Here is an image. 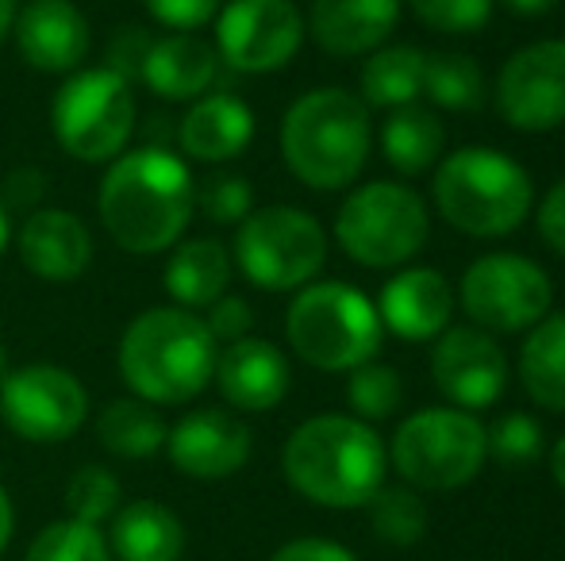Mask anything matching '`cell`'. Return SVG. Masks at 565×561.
I'll use <instances>...</instances> for the list:
<instances>
[{
    "label": "cell",
    "mask_w": 565,
    "mask_h": 561,
    "mask_svg": "<svg viewBox=\"0 0 565 561\" xmlns=\"http://www.w3.org/2000/svg\"><path fill=\"white\" fill-rule=\"evenodd\" d=\"M166 454L181 477L227 481L250 462L254 434L250 427L224 408H193L166 434Z\"/></svg>",
    "instance_id": "cell-16"
},
{
    "label": "cell",
    "mask_w": 565,
    "mask_h": 561,
    "mask_svg": "<svg viewBox=\"0 0 565 561\" xmlns=\"http://www.w3.org/2000/svg\"><path fill=\"white\" fill-rule=\"evenodd\" d=\"M0 423L23 442L54 446L89 423V389L54 362H28L0 381Z\"/></svg>",
    "instance_id": "cell-12"
},
{
    "label": "cell",
    "mask_w": 565,
    "mask_h": 561,
    "mask_svg": "<svg viewBox=\"0 0 565 561\" xmlns=\"http://www.w3.org/2000/svg\"><path fill=\"white\" fill-rule=\"evenodd\" d=\"M220 343L204 315L178 304L147 308L119 335L116 369L127 392L154 408H178L212 385Z\"/></svg>",
    "instance_id": "cell-3"
},
{
    "label": "cell",
    "mask_w": 565,
    "mask_h": 561,
    "mask_svg": "<svg viewBox=\"0 0 565 561\" xmlns=\"http://www.w3.org/2000/svg\"><path fill=\"white\" fill-rule=\"evenodd\" d=\"M543 423L531 412H504L492 427H484V450L504 470H527L543 457Z\"/></svg>",
    "instance_id": "cell-35"
},
{
    "label": "cell",
    "mask_w": 565,
    "mask_h": 561,
    "mask_svg": "<svg viewBox=\"0 0 565 561\" xmlns=\"http://www.w3.org/2000/svg\"><path fill=\"white\" fill-rule=\"evenodd\" d=\"M166 434H170V423L162 420V412L139 397L108 400L97 416L100 446L127 462H147L158 450H166Z\"/></svg>",
    "instance_id": "cell-29"
},
{
    "label": "cell",
    "mask_w": 565,
    "mask_h": 561,
    "mask_svg": "<svg viewBox=\"0 0 565 561\" xmlns=\"http://www.w3.org/2000/svg\"><path fill=\"white\" fill-rule=\"evenodd\" d=\"M105 539L113 561H181L189 547L178 511L150 496L119 504V511L108 519Z\"/></svg>",
    "instance_id": "cell-24"
},
{
    "label": "cell",
    "mask_w": 565,
    "mask_h": 561,
    "mask_svg": "<svg viewBox=\"0 0 565 561\" xmlns=\"http://www.w3.org/2000/svg\"><path fill=\"white\" fill-rule=\"evenodd\" d=\"M285 338L305 366L350 374L377 358L385 343L377 304L347 281H312L297 289L285 312Z\"/></svg>",
    "instance_id": "cell-6"
},
{
    "label": "cell",
    "mask_w": 565,
    "mask_h": 561,
    "mask_svg": "<svg viewBox=\"0 0 565 561\" xmlns=\"http://www.w3.org/2000/svg\"><path fill=\"white\" fill-rule=\"evenodd\" d=\"M23 561H113V550H108V539L100 527L62 516L31 539Z\"/></svg>",
    "instance_id": "cell-34"
},
{
    "label": "cell",
    "mask_w": 565,
    "mask_h": 561,
    "mask_svg": "<svg viewBox=\"0 0 565 561\" xmlns=\"http://www.w3.org/2000/svg\"><path fill=\"white\" fill-rule=\"evenodd\" d=\"M231 273H235V258H231L227 242L209 239V235L204 239H181L170 250V262H166V292L178 308L204 312L227 292Z\"/></svg>",
    "instance_id": "cell-25"
},
{
    "label": "cell",
    "mask_w": 565,
    "mask_h": 561,
    "mask_svg": "<svg viewBox=\"0 0 565 561\" xmlns=\"http://www.w3.org/2000/svg\"><path fill=\"white\" fill-rule=\"evenodd\" d=\"M62 504H66V516L77 519V524L105 527L124 504V488H119V477L108 465H82L66 481Z\"/></svg>",
    "instance_id": "cell-33"
},
{
    "label": "cell",
    "mask_w": 565,
    "mask_h": 561,
    "mask_svg": "<svg viewBox=\"0 0 565 561\" xmlns=\"http://www.w3.org/2000/svg\"><path fill=\"white\" fill-rule=\"evenodd\" d=\"M12 39L35 74L70 77L93 51V28L74 0H28L15 8Z\"/></svg>",
    "instance_id": "cell-17"
},
{
    "label": "cell",
    "mask_w": 565,
    "mask_h": 561,
    "mask_svg": "<svg viewBox=\"0 0 565 561\" xmlns=\"http://www.w3.org/2000/svg\"><path fill=\"white\" fill-rule=\"evenodd\" d=\"M135 93L113 66L74 69L51 105L54 142L82 165H108L135 136Z\"/></svg>",
    "instance_id": "cell-9"
},
{
    "label": "cell",
    "mask_w": 565,
    "mask_h": 561,
    "mask_svg": "<svg viewBox=\"0 0 565 561\" xmlns=\"http://www.w3.org/2000/svg\"><path fill=\"white\" fill-rule=\"evenodd\" d=\"M347 404H350V416H358L362 423L393 420V416L404 408V377H401V369L385 366V362H365V366L350 369Z\"/></svg>",
    "instance_id": "cell-32"
},
{
    "label": "cell",
    "mask_w": 565,
    "mask_h": 561,
    "mask_svg": "<svg viewBox=\"0 0 565 561\" xmlns=\"http://www.w3.org/2000/svg\"><path fill=\"white\" fill-rule=\"evenodd\" d=\"M424 66H427V51L412 43H385L373 54H365L362 66V100L365 108H404L416 105V97L424 93Z\"/></svg>",
    "instance_id": "cell-28"
},
{
    "label": "cell",
    "mask_w": 565,
    "mask_h": 561,
    "mask_svg": "<svg viewBox=\"0 0 565 561\" xmlns=\"http://www.w3.org/2000/svg\"><path fill=\"white\" fill-rule=\"evenodd\" d=\"M424 93L435 108H447V112H477V108H484L489 85H484V69L477 66L473 54L435 51V54H427V66H424Z\"/></svg>",
    "instance_id": "cell-30"
},
{
    "label": "cell",
    "mask_w": 565,
    "mask_h": 561,
    "mask_svg": "<svg viewBox=\"0 0 565 561\" xmlns=\"http://www.w3.org/2000/svg\"><path fill=\"white\" fill-rule=\"evenodd\" d=\"M439 219L469 239H504L535 212V181L497 147H458L439 158L431 177Z\"/></svg>",
    "instance_id": "cell-5"
},
{
    "label": "cell",
    "mask_w": 565,
    "mask_h": 561,
    "mask_svg": "<svg viewBox=\"0 0 565 561\" xmlns=\"http://www.w3.org/2000/svg\"><path fill=\"white\" fill-rule=\"evenodd\" d=\"M196 208L220 227H238L254 212V185L238 173H216L196 188Z\"/></svg>",
    "instance_id": "cell-37"
},
{
    "label": "cell",
    "mask_w": 565,
    "mask_h": 561,
    "mask_svg": "<svg viewBox=\"0 0 565 561\" xmlns=\"http://www.w3.org/2000/svg\"><path fill=\"white\" fill-rule=\"evenodd\" d=\"M454 296L473 327L489 335H523L551 312L554 281L535 258L492 250L466 266Z\"/></svg>",
    "instance_id": "cell-11"
},
{
    "label": "cell",
    "mask_w": 565,
    "mask_h": 561,
    "mask_svg": "<svg viewBox=\"0 0 565 561\" xmlns=\"http://www.w3.org/2000/svg\"><path fill=\"white\" fill-rule=\"evenodd\" d=\"M269 561H358V554L335 539L305 535V539H289L285 547H277L274 554H269Z\"/></svg>",
    "instance_id": "cell-41"
},
{
    "label": "cell",
    "mask_w": 565,
    "mask_h": 561,
    "mask_svg": "<svg viewBox=\"0 0 565 561\" xmlns=\"http://www.w3.org/2000/svg\"><path fill=\"white\" fill-rule=\"evenodd\" d=\"M12 535H15V508H12V496H8V488L0 485V554L8 550Z\"/></svg>",
    "instance_id": "cell-43"
},
{
    "label": "cell",
    "mask_w": 565,
    "mask_h": 561,
    "mask_svg": "<svg viewBox=\"0 0 565 561\" xmlns=\"http://www.w3.org/2000/svg\"><path fill=\"white\" fill-rule=\"evenodd\" d=\"M8 242H12V216H8V204H4V196H0V258H4Z\"/></svg>",
    "instance_id": "cell-45"
},
{
    "label": "cell",
    "mask_w": 565,
    "mask_h": 561,
    "mask_svg": "<svg viewBox=\"0 0 565 561\" xmlns=\"http://www.w3.org/2000/svg\"><path fill=\"white\" fill-rule=\"evenodd\" d=\"M520 385L543 412L565 416V312H546L520 343Z\"/></svg>",
    "instance_id": "cell-26"
},
{
    "label": "cell",
    "mask_w": 565,
    "mask_h": 561,
    "mask_svg": "<svg viewBox=\"0 0 565 561\" xmlns=\"http://www.w3.org/2000/svg\"><path fill=\"white\" fill-rule=\"evenodd\" d=\"M212 385L220 389L224 404L235 412H274L292 389V366L285 358L281 346H274L269 338H235L216 354V374Z\"/></svg>",
    "instance_id": "cell-19"
},
{
    "label": "cell",
    "mask_w": 565,
    "mask_h": 561,
    "mask_svg": "<svg viewBox=\"0 0 565 561\" xmlns=\"http://www.w3.org/2000/svg\"><path fill=\"white\" fill-rule=\"evenodd\" d=\"M147 15L170 31H201L224 8V0H142Z\"/></svg>",
    "instance_id": "cell-38"
},
{
    "label": "cell",
    "mask_w": 565,
    "mask_h": 561,
    "mask_svg": "<svg viewBox=\"0 0 565 561\" xmlns=\"http://www.w3.org/2000/svg\"><path fill=\"white\" fill-rule=\"evenodd\" d=\"M196 212V177L181 154L166 147L124 150L97 188V216L108 239L135 258L173 250Z\"/></svg>",
    "instance_id": "cell-1"
},
{
    "label": "cell",
    "mask_w": 565,
    "mask_h": 561,
    "mask_svg": "<svg viewBox=\"0 0 565 561\" xmlns=\"http://www.w3.org/2000/svg\"><path fill=\"white\" fill-rule=\"evenodd\" d=\"M484 423L473 412L450 404L419 408L393 431L388 462L401 481L416 493H454L481 473Z\"/></svg>",
    "instance_id": "cell-8"
},
{
    "label": "cell",
    "mask_w": 565,
    "mask_h": 561,
    "mask_svg": "<svg viewBox=\"0 0 565 561\" xmlns=\"http://www.w3.org/2000/svg\"><path fill=\"white\" fill-rule=\"evenodd\" d=\"M381 154L401 177H419L439 165L447 154V128L424 105L393 108L381 123Z\"/></svg>",
    "instance_id": "cell-27"
},
{
    "label": "cell",
    "mask_w": 565,
    "mask_h": 561,
    "mask_svg": "<svg viewBox=\"0 0 565 561\" xmlns=\"http://www.w3.org/2000/svg\"><path fill=\"white\" fill-rule=\"evenodd\" d=\"M404 12V0H312L305 28L331 58H358L388 43Z\"/></svg>",
    "instance_id": "cell-21"
},
{
    "label": "cell",
    "mask_w": 565,
    "mask_h": 561,
    "mask_svg": "<svg viewBox=\"0 0 565 561\" xmlns=\"http://www.w3.org/2000/svg\"><path fill=\"white\" fill-rule=\"evenodd\" d=\"M204 323H209L212 338L216 343H235V338H246L254 327V308L246 304L243 296H231V292H224V296L216 300V304L204 308Z\"/></svg>",
    "instance_id": "cell-39"
},
{
    "label": "cell",
    "mask_w": 565,
    "mask_h": 561,
    "mask_svg": "<svg viewBox=\"0 0 565 561\" xmlns=\"http://www.w3.org/2000/svg\"><path fill=\"white\" fill-rule=\"evenodd\" d=\"M285 170L316 193H339L362 177L373 147L370 108L358 93L323 85L285 108L281 120Z\"/></svg>",
    "instance_id": "cell-4"
},
{
    "label": "cell",
    "mask_w": 565,
    "mask_h": 561,
    "mask_svg": "<svg viewBox=\"0 0 565 561\" xmlns=\"http://www.w3.org/2000/svg\"><path fill=\"white\" fill-rule=\"evenodd\" d=\"M281 473L292 493L316 508L354 511L385 485L388 446L373 423L323 412L292 427L281 446Z\"/></svg>",
    "instance_id": "cell-2"
},
{
    "label": "cell",
    "mask_w": 565,
    "mask_h": 561,
    "mask_svg": "<svg viewBox=\"0 0 565 561\" xmlns=\"http://www.w3.org/2000/svg\"><path fill=\"white\" fill-rule=\"evenodd\" d=\"M454 284L435 266H408L393 273L377 296L381 327L401 343H435L450 327L454 315Z\"/></svg>",
    "instance_id": "cell-20"
},
{
    "label": "cell",
    "mask_w": 565,
    "mask_h": 561,
    "mask_svg": "<svg viewBox=\"0 0 565 561\" xmlns=\"http://www.w3.org/2000/svg\"><path fill=\"white\" fill-rule=\"evenodd\" d=\"M535 227H539V239L558 258H565V177L546 188L543 204L535 208Z\"/></svg>",
    "instance_id": "cell-40"
},
{
    "label": "cell",
    "mask_w": 565,
    "mask_h": 561,
    "mask_svg": "<svg viewBox=\"0 0 565 561\" xmlns=\"http://www.w3.org/2000/svg\"><path fill=\"white\" fill-rule=\"evenodd\" d=\"M220 51L193 31H170L142 46L139 77L162 100H196L216 85Z\"/></svg>",
    "instance_id": "cell-22"
},
{
    "label": "cell",
    "mask_w": 565,
    "mask_h": 561,
    "mask_svg": "<svg viewBox=\"0 0 565 561\" xmlns=\"http://www.w3.org/2000/svg\"><path fill=\"white\" fill-rule=\"evenodd\" d=\"M508 366L504 346L497 343V335L473 327H447L431 346V381L439 389V397L450 408L461 412H484V408L500 404L508 389Z\"/></svg>",
    "instance_id": "cell-15"
},
{
    "label": "cell",
    "mask_w": 565,
    "mask_h": 561,
    "mask_svg": "<svg viewBox=\"0 0 565 561\" xmlns=\"http://www.w3.org/2000/svg\"><path fill=\"white\" fill-rule=\"evenodd\" d=\"M8 369H12V358H8V346L0 343V381L8 377Z\"/></svg>",
    "instance_id": "cell-47"
},
{
    "label": "cell",
    "mask_w": 565,
    "mask_h": 561,
    "mask_svg": "<svg viewBox=\"0 0 565 561\" xmlns=\"http://www.w3.org/2000/svg\"><path fill=\"white\" fill-rule=\"evenodd\" d=\"M370 527L377 542L388 547H416L427 535V504L408 485H381L370 504Z\"/></svg>",
    "instance_id": "cell-31"
},
{
    "label": "cell",
    "mask_w": 565,
    "mask_h": 561,
    "mask_svg": "<svg viewBox=\"0 0 565 561\" xmlns=\"http://www.w3.org/2000/svg\"><path fill=\"white\" fill-rule=\"evenodd\" d=\"M231 258L262 292H297L328 266V231L305 208L266 204L235 227Z\"/></svg>",
    "instance_id": "cell-10"
},
{
    "label": "cell",
    "mask_w": 565,
    "mask_h": 561,
    "mask_svg": "<svg viewBox=\"0 0 565 561\" xmlns=\"http://www.w3.org/2000/svg\"><path fill=\"white\" fill-rule=\"evenodd\" d=\"M15 8H20V0H0V43H4V35L12 31Z\"/></svg>",
    "instance_id": "cell-46"
},
{
    "label": "cell",
    "mask_w": 565,
    "mask_h": 561,
    "mask_svg": "<svg viewBox=\"0 0 565 561\" xmlns=\"http://www.w3.org/2000/svg\"><path fill=\"white\" fill-rule=\"evenodd\" d=\"M305 15L292 0H227L216 15L220 62L238 74H277L305 46Z\"/></svg>",
    "instance_id": "cell-13"
},
{
    "label": "cell",
    "mask_w": 565,
    "mask_h": 561,
    "mask_svg": "<svg viewBox=\"0 0 565 561\" xmlns=\"http://www.w3.org/2000/svg\"><path fill=\"white\" fill-rule=\"evenodd\" d=\"M497 4H504L508 12L523 15V20H539V15H551L562 0H497Z\"/></svg>",
    "instance_id": "cell-42"
},
{
    "label": "cell",
    "mask_w": 565,
    "mask_h": 561,
    "mask_svg": "<svg viewBox=\"0 0 565 561\" xmlns=\"http://www.w3.org/2000/svg\"><path fill=\"white\" fill-rule=\"evenodd\" d=\"M431 239V208L401 181L358 185L335 212L339 250L362 270H401Z\"/></svg>",
    "instance_id": "cell-7"
},
{
    "label": "cell",
    "mask_w": 565,
    "mask_h": 561,
    "mask_svg": "<svg viewBox=\"0 0 565 561\" xmlns=\"http://www.w3.org/2000/svg\"><path fill=\"white\" fill-rule=\"evenodd\" d=\"M254 128L258 120L246 100H238L235 93H204L189 105L178 128L181 154L204 165H224L250 147Z\"/></svg>",
    "instance_id": "cell-23"
},
{
    "label": "cell",
    "mask_w": 565,
    "mask_h": 561,
    "mask_svg": "<svg viewBox=\"0 0 565 561\" xmlns=\"http://www.w3.org/2000/svg\"><path fill=\"white\" fill-rule=\"evenodd\" d=\"M497 112L523 136H546L565 123V39H539L512 54L497 74Z\"/></svg>",
    "instance_id": "cell-14"
},
{
    "label": "cell",
    "mask_w": 565,
    "mask_h": 561,
    "mask_svg": "<svg viewBox=\"0 0 565 561\" xmlns=\"http://www.w3.org/2000/svg\"><path fill=\"white\" fill-rule=\"evenodd\" d=\"M404 4L435 35H473L492 20L497 0H404Z\"/></svg>",
    "instance_id": "cell-36"
},
{
    "label": "cell",
    "mask_w": 565,
    "mask_h": 561,
    "mask_svg": "<svg viewBox=\"0 0 565 561\" xmlns=\"http://www.w3.org/2000/svg\"><path fill=\"white\" fill-rule=\"evenodd\" d=\"M15 235L23 270L46 284H74L93 266V231L70 208H31Z\"/></svg>",
    "instance_id": "cell-18"
},
{
    "label": "cell",
    "mask_w": 565,
    "mask_h": 561,
    "mask_svg": "<svg viewBox=\"0 0 565 561\" xmlns=\"http://www.w3.org/2000/svg\"><path fill=\"white\" fill-rule=\"evenodd\" d=\"M546 462H551V477H554V485L565 493V434L558 442L551 446V454H546Z\"/></svg>",
    "instance_id": "cell-44"
}]
</instances>
